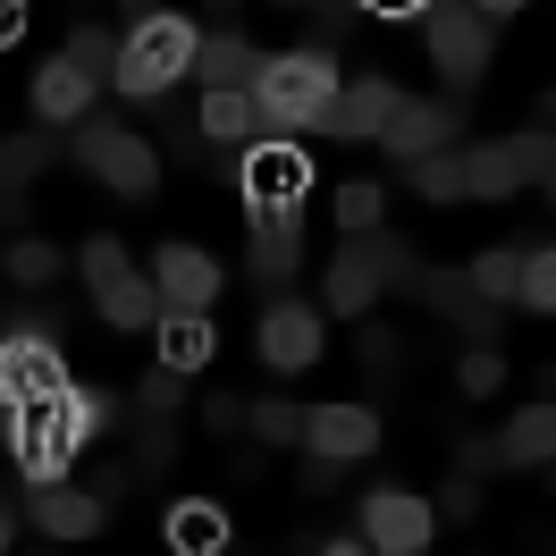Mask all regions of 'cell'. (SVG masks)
Returning <instances> with one entry per match:
<instances>
[{"label": "cell", "mask_w": 556, "mask_h": 556, "mask_svg": "<svg viewBox=\"0 0 556 556\" xmlns=\"http://www.w3.org/2000/svg\"><path fill=\"white\" fill-rule=\"evenodd\" d=\"M110 430V396L93 388H68V396H42V405H17L9 414V439H17V472L26 481H60V464H68L85 439H102Z\"/></svg>", "instance_id": "obj_1"}, {"label": "cell", "mask_w": 556, "mask_h": 556, "mask_svg": "<svg viewBox=\"0 0 556 556\" xmlns=\"http://www.w3.org/2000/svg\"><path fill=\"white\" fill-rule=\"evenodd\" d=\"M338 102V60L329 51H287V60H262V85H253V110H262V136H287V127H320V110Z\"/></svg>", "instance_id": "obj_2"}, {"label": "cell", "mask_w": 556, "mask_h": 556, "mask_svg": "<svg viewBox=\"0 0 556 556\" xmlns=\"http://www.w3.org/2000/svg\"><path fill=\"white\" fill-rule=\"evenodd\" d=\"M194 51H203V35L186 17H143L136 35L118 42V93L127 102H161L177 76L194 68Z\"/></svg>", "instance_id": "obj_3"}, {"label": "cell", "mask_w": 556, "mask_h": 556, "mask_svg": "<svg viewBox=\"0 0 556 556\" xmlns=\"http://www.w3.org/2000/svg\"><path fill=\"white\" fill-rule=\"evenodd\" d=\"M85 287H93V304H102L110 329H152V320L169 313V304H161V287L127 262V244H118V237H93V244H85Z\"/></svg>", "instance_id": "obj_4"}, {"label": "cell", "mask_w": 556, "mask_h": 556, "mask_svg": "<svg viewBox=\"0 0 556 556\" xmlns=\"http://www.w3.org/2000/svg\"><path fill=\"white\" fill-rule=\"evenodd\" d=\"M76 161L102 177L110 194H152V186H161V152H152L136 127H118V118H85V127H76Z\"/></svg>", "instance_id": "obj_5"}, {"label": "cell", "mask_w": 556, "mask_h": 556, "mask_svg": "<svg viewBox=\"0 0 556 556\" xmlns=\"http://www.w3.org/2000/svg\"><path fill=\"white\" fill-rule=\"evenodd\" d=\"M430 60L447 76V102H464L489 68V17L472 0H430Z\"/></svg>", "instance_id": "obj_6"}, {"label": "cell", "mask_w": 556, "mask_h": 556, "mask_svg": "<svg viewBox=\"0 0 556 556\" xmlns=\"http://www.w3.org/2000/svg\"><path fill=\"white\" fill-rule=\"evenodd\" d=\"M464 177H472V194H522L531 177H556V143L548 136H506V143H472L464 152Z\"/></svg>", "instance_id": "obj_7"}, {"label": "cell", "mask_w": 556, "mask_h": 556, "mask_svg": "<svg viewBox=\"0 0 556 556\" xmlns=\"http://www.w3.org/2000/svg\"><path fill=\"white\" fill-rule=\"evenodd\" d=\"M430 531H439V506L414 497V489H371V497H363V540H371V556H421Z\"/></svg>", "instance_id": "obj_8"}, {"label": "cell", "mask_w": 556, "mask_h": 556, "mask_svg": "<svg viewBox=\"0 0 556 556\" xmlns=\"http://www.w3.org/2000/svg\"><path fill=\"white\" fill-rule=\"evenodd\" d=\"M42 396H68V363L51 354V338H26V329H9V338H0V414H17V405H42Z\"/></svg>", "instance_id": "obj_9"}, {"label": "cell", "mask_w": 556, "mask_h": 556, "mask_svg": "<svg viewBox=\"0 0 556 556\" xmlns=\"http://www.w3.org/2000/svg\"><path fill=\"white\" fill-rule=\"evenodd\" d=\"M304 186H313L304 143H253V152H244V203L253 211H295Z\"/></svg>", "instance_id": "obj_10"}, {"label": "cell", "mask_w": 556, "mask_h": 556, "mask_svg": "<svg viewBox=\"0 0 556 556\" xmlns=\"http://www.w3.org/2000/svg\"><path fill=\"white\" fill-rule=\"evenodd\" d=\"M396 102H405V93H396L388 76H363V85H346L338 102L320 110V136H346V143H380V136H388V118H396Z\"/></svg>", "instance_id": "obj_11"}, {"label": "cell", "mask_w": 556, "mask_h": 556, "mask_svg": "<svg viewBox=\"0 0 556 556\" xmlns=\"http://www.w3.org/2000/svg\"><path fill=\"white\" fill-rule=\"evenodd\" d=\"M262 363H270V371H313L320 363V313L313 304L278 295L270 313H262Z\"/></svg>", "instance_id": "obj_12"}, {"label": "cell", "mask_w": 556, "mask_h": 556, "mask_svg": "<svg viewBox=\"0 0 556 556\" xmlns=\"http://www.w3.org/2000/svg\"><path fill=\"white\" fill-rule=\"evenodd\" d=\"M304 447L329 455V464H363V455L380 447V414L371 405H313L304 414Z\"/></svg>", "instance_id": "obj_13"}, {"label": "cell", "mask_w": 556, "mask_h": 556, "mask_svg": "<svg viewBox=\"0 0 556 556\" xmlns=\"http://www.w3.org/2000/svg\"><path fill=\"white\" fill-rule=\"evenodd\" d=\"M152 287H161L169 313H211V295H219V262H211L203 244H161Z\"/></svg>", "instance_id": "obj_14"}, {"label": "cell", "mask_w": 556, "mask_h": 556, "mask_svg": "<svg viewBox=\"0 0 556 556\" xmlns=\"http://www.w3.org/2000/svg\"><path fill=\"white\" fill-rule=\"evenodd\" d=\"M414 295L430 304V313H447L472 346H497V304H489L472 278H447V270H414Z\"/></svg>", "instance_id": "obj_15"}, {"label": "cell", "mask_w": 556, "mask_h": 556, "mask_svg": "<svg viewBox=\"0 0 556 556\" xmlns=\"http://www.w3.org/2000/svg\"><path fill=\"white\" fill-rule=\"evenodd\" d=\"M455 127H464V102H396V118H388V152L414 169L421 152H447L455 143Z\"/></svg>", "instance_id": "obj_16"}, {"label": "cell", "mask_w": 556, "mask_h": 556, "mask_svg": "<svg viewBox=\"0 0 556 556\" xmlns=\"http://www.w3.org/2000/svg\"><path fill=\"white\" fill-rule=\"evenodd\" d=\"M194 68H203V93H253V85H262V51H253L237 26H219V35L194 51Z\"/></svg>", "instance_id": "obj_17"}, {"label": "cell", "mask_w": 556, "mask_h": 556, "mask_svg": "<svg viewBox=\"0 0 556 556\" xmlns=\"http://www.w3.org/2000/svg\"><path fill=\"white\" fill-rule=\"evenodd\" d=\"M35 522L51 531V540H93L110 522V506L93 497V489H35Z\"/></svg>", "instance_id": "obj_18"}, {"label": "cell", "mask_w": 556, "mask_h": 556, "mask_svg": "<svg viewBox=\"0 0 556 556\" xmlns=\"http://www.w3.org/2000/svg\"><path fill=\"white\" fill-rule=\"evenodd\" d=\"M295 262H304L295 211H253V278H295Z\"/></svg>", "instance_id": "obj_19"}, {"label": "cell", "mask_w": 556, "mask_h": 556, "mask_svg": "<svg viewBox=\"0 0 556 556\" xmlns=\"http://www.w3.org/2000/svg\"><path fill=\"white\" fill-rule=\"evenodd\" d=\"M152 329H161V363H169V371H203L211 354H219V329H211V313H161Z\"/></svg>", "instance_id": "obj_20"}, {"label": "cell", "mask_w": 556, "mask_h": 556, "mask_svg": "<svg viewBox=\"0 0 556 556\" xmlns=\"http://www.w3.org/2000/svg\"><path fill=\"white\" fill-rule=\"evenodd\" d=\"M489 464H556V405L548 396H540L531 414L506 421V439L489 447Z\"/></svg>", "instance_id": "obj_21"}, {"label": "cell", "mask_w": 556, "mask_h": 556, "mask_svg": "<svg viewBox=\"0 0 556 556\" xmlns=\"http://www.w3.org/2000/svg\"><path fill=\"white\" fill-rule=\"evenodd\" d=\"M93 93H102V85L76 68V60H51V68L35 76V118H85Z\"/></svg>", "instance_id": "obj_22"}, {"label": "cell", "mask_w": 556, "mask_h": 556, "mask_svg": "<svg viewBox=\"0 0 556 556\" xmlns=\"http://www.w3.org/2000/svg\"><path fill=\"white\" fill-rule=\"evenodd\" d=\"M346 262H363V270L380 278V287H414V244L405 237H388V228H363V237H346Z\"/></svg>", "instance_id": "obj_23"}, {"label": "cell", "mask_w": 556, "mask_h": 556, "mask_svg": "<svg viewBox=\"0 0 556 556\" xmlns=\"http://www.w3.org/2000/svg\"><path fill=\"white\" fill-rule=\"evenodd\" d=\"M169 548L177 556H219V548H228V515L203 506V497H186V506L169 515Z\"/></svg>", "instance_id": "obj_24"}, {"label": "cell", "mask_w": 556, "mask_h": 556, "mask_svg": "<svg viewBox=\"0 0 556 556\" xmlns=\"http://www.w3.org/2000/svg\"><path fill=\"white\" fill-rule=\"evenodd\" d=\"M203 136L211 143H270V136H262L253 93H203Z\"/></svg>", "instance_id": "obj_25"}, {"label": "cell", "mask_w": 556, "mask_h": 556, "mask_svg": "<svg viewBox=\"0 0 556 556\" xmlns=\"http://www.w3.org/2000/svg\"><path fill=\"white\" fill-rule=\"evenodd\" d=\"M522 262H531V253H515V244H497V253H481V262H472V287H481L489 304H522Z\"/></svg>", "instance_id": "obj_26"}, {"label": "cell", "mask_w": 556, "mask_h": 556, "mask_svg": "<svg viewBox=\"0 0 556 556\" xmlns=\"http://www.w3.org/2000/svg\"><path fill=\"white\" fill-rule=\"evenodd\" d=\"M414 186L430 194V203H464V194H472V177H464V152H421V161H414Z\"/></svg>", "instance_id": "obj_27"}, {"label": "cell", "mask_w": 556, "mask_h": 556, "mask_svg": "<svg viewBox=\"0 0 556 556\" xmlns=\"http://www.w3.org/2000/svg\"><path fill=\"white\" fill-rule=\"evenodd\" d=\"M371 304H380V278L363 270V262H346V253H338V270H329V313H371Z\"/></svg>", "instance_id": "obj_28"}, {"label": "cell", "mask_w": 556, "mask_h": 556, "mask_svg": "<svg viewBox=\"0 0 556 556\" xmlns=\"http://www.w3.org/2000/svg\"><path fill=\"white\" fill-rule=\"evenodd\" d=\"M244 430L262 439V447H304V405H244Z\"/></svg>", "instance_id": "obj_29"}, {"label": "cell", "mask_w": 556, "mask_h": 556, "mask_svg": "<svg viewBox=\"0 0 556 556\" xmlns=\"http://www.w3.org/2000/svg\"><path fill=\"white\" fill-rule=\"evenodd\" d=\"M42 169H51V143H42V136H9V143H0V194H17V186L42 177Z\"/></svg>", "instance_id": "obj_30"}, {"label": "cell", "mask_w": 556, "mask_h": 556, "mask_svg": "<svg viewBox=\"0 0 556 556\" xmlns=\"http://www.w3.org/2000/svg\"><path fill=\"white\" fill-rule=\"evenodd\" d=\"M51 278H60V253H51V244H35V237H17V244H9V287L42 295Z\"/></svg>", "instance_id": "obj_31"}, {"label": "cell", "mask_w": 556, "mask_h": 556, "mask_svg": "<svg viewBox=\"0 0 556 556\" xmlns=\"http://www.w3.org/2000/svg\"><path fill=\"white\" fill-rule=\"evenodd\" d=\"M380 211H388V194L371 186V177H354V186H338V228H346V237H363V228H380Z\"/></svg>", "instance_id": "obj_32"}, {"label": "cell", "mask_w": 556, "mask_h": 556, "mask_svg": "<svg viewBox=\"0 0 556 556\" xmlns=\"http://www.w3.org/2000/svg\"><path fill=\"white\" fill-rule=\"evenodd\" d=\"M68 60H76V68H85V76H93V85H118V42H110L102 26H76Z\"/></svg>", "instance_id": "obj_33"}, {"label": "cell", "mask_w": 556, "mask_h": 556, "mask_svg": "<svg viewBox=\"0 0 556 556\" xmlns=\"http://www.w3.org/2000/svg\"><path fill=\"white\" fill-rule=\"evenodd\" d=\"M522 304H531V313H556V244L522 262Z\"/></svg>", "instance_id": "obj_34"}, {"label": "cell", "mask_w": 556, "mask_h": 556, "mask_svg": "<svg viewBox=\"0 0 556 556\" xmlns=\"http://www.w3.org/2000/svg\"><path fill=\"white\" fill-rule=\"evenodd\" d=\"M455 380H464V396H497V388H506V354L472 346V354H464V371H455Z\"/></svg>", "instance_id": "obj_35"}, {"label": "cell", "mask_w": 556, "mask_h": 556, "mask_svg": "<svg viewBox=\"0 0 556 556\" xmlns=\"http://www.w3.org/2000/svg\"><path fill=\"white\" fill-rule=\"evenodd\" d=\"M396 346H405L396 329H363V371H371V380H388V371H396Z\"/></svg>", "instance_id": "obj_36"}, {"label": "cell", "mask_w": 556, "mask_h": 556, "mask_svg": "<svg viewBox=\"0 0 556 556\" xmlns=\"http://www.w3.org/2000/svg\"><path fill=\"white\" fill-rule=\"evenodd\" d=\"M177 396H186V371H169V363L143 371V405H152V414H177Z\"/></svg>", "instance_id": "obj_37"}, {"label": "cell", "mask_w": 556, "mask_h": 556, "mask_svg": "<svg viewBox=\"0 0 556 556\" xmlns=\"http://www.w3.org/2000/svg\"><path fill=\"white\" fill-rule=\"evenodd\" d=\"M270 9H304L320 35H338V26H346V0H270Z\"/></svg>", "instance_id": "obj_38"}, {"label": "cell", "mask_w": 556, "mask_h": 556, "mask_svg": "<svg viewBox=\"0 0 556 556\" xmlns=\"http://www.w3.org/2000/svg\"><path fill=\"white\" fill-rule=\"evenodd\" d=\"M439 515H447V522H472V515H481V489H472V481H447Z\"/></svg>", "instance_id": "obj_39"}, {"label": "cell", "mask_w": 556, "mask_h": 556, "mask_svg": "<svg viewBox=\"0 0 556 556\" xmlns=\"http://www.w3.org/2000/svg\"><path fill=\"white\" fill-rule=\"evenodd\" d=\"M203 421H211V430H244V396H219V388H211Z\"/></svg>", "instance_id": "obj_40"}, {"label": "cell", "mask_w": 556, "mask_h": 556, "mask_svg": "<svg viewBox=\"0 0 556 556\" xmlns=\"http://www.w3.org/2000/svg\"><path fill=\"white\" fill-rule=\"evenodd\" d=\"M338 481H346V464H329V455H313V464H304V489H313V497H329Z\"/></svg>", "instance_id": "obj_41"}, {"label": "cell", "mask_w": 556, "mask_h": 556, "mask_svg": "<svg viewBox=\"0 0 556 556\" xmlns=\"http://www.w3.org/2000/svg\"><path fill=\"white\" fill-rule=\"evenodd\" d=\"M26 9H35V0H0V42L26 35Z\"/></svg>", "instance_id": "obj_42"}, {"label": "cell", "mask_w": 556, "mask_h": 556, "mask_svg": "<svg viewBox=\"0 0 556 556\" xmlns=\"http://www.w3.org/2000/svg\"><path fill=\"white\" fill-rule=\"evenodd\" d=\"M354 9H371V17H414L421 9V17H430V0H354Z\"/></svg>", "instance_id": "obj_43"}, {"label": "cell", "mask_w": 556, "mask_h": 556, "mask_svg": "<svg viewBox=\"0 0 556 556\" xmlns=\"http://www.w3.org/2000/svg\"><path fill=\"white\" fill-rule=\"evenodd\" d=\"M143 455H152V464H169V455H177V439H169V421H152V430H143Z\"/></svg>", "instance_id": "obj_44"}, {"label": "cell", "mask_w": 556, "mask_h": 556, "mask_svg": "<svg viewBox=\"0 0 556 556\" xmlns=\"http://www.w3.org/2000/svg\"><path fill=\"white\" fill-rule=\"evenodd\" d=\"M472 9H481V17H489V26H497V17H515V9H522V0H472Z\"/></svg>", "instance_id": "obj_45"}, {"label": "cell", "mask_w": 556, "mask_h": 556, "mask_svg": "<svg viewBox=\"0 0 556 556\" xmlns=\"http://www.w3.org/2000/svg\"><path fill=\"white\" fill-rule=\"evenodd\" d=\"M17 219H26V203H17V194H0V228H17Z\"/></svg>", "instance_id": "obj_46"}, {"label": "cell", "mask_w": 556, "mask_h": 556, "mask_svg": "<svg viewBox=\"0 0 556 556\" xmlns=\"http://www.w3.org/2000/svg\"><path fill=\"white\" fill-rule=\"evenodd\" d=\"M9 540H17V515H9V506H0V556H9Z\"/></svg>", "instance_id": "obj_47"}, {"label": "cell", "mask_w": 556, "mask_h": 556, "mask_svg": "<svg viewBox=\"0 0 556 556\" xmlns=\"http://www.w3.org/2000/svg\"><path fill=\"white\" fill-rule=\"evenodd\" d=\"M329 556H371V540H338V548H329Z\"/></svg>", "instance_id": "obj_48"}, {"label": "cell", "mask_w": 556, "mask_h": 556, "mask_svg": "<svg viewBox=\"0 0 556 556\" xmlns=\"http://www.w3.org/2000/svg\"><path fill=\"white\" fill-rule=\"evenodd\" d=\"M540 118H548V127H556V85H548V93H540Z\"/></svg>", "instance_id": "obj_49"}, {"label": "cell", "mask_w": 556, "mask_h": 556, "mask_svg": "<svg viewBox=\"0 0 556 556\" xmlns=\"http://www.w3.org/2000/svg\"><path fill=\"white\" fill-rule=\"evenodd\" d=\"M42 556H51V548H42Z\"/></svg>", "instance_id": "obj_50"}, {"label": "cell", "mask_w": 556, "mask_h": 556, "mask_svg": "<svg viewBox=\"0 0 556 556\" xmlns=\"http://www.w3.org/2000/svg\"><path fill=\"white\" fill-rule=\"evenodd\" d=\"M548 186H556V177H548Z\"/></svg>", "instance_id": "obj_51"}]
</instances>
